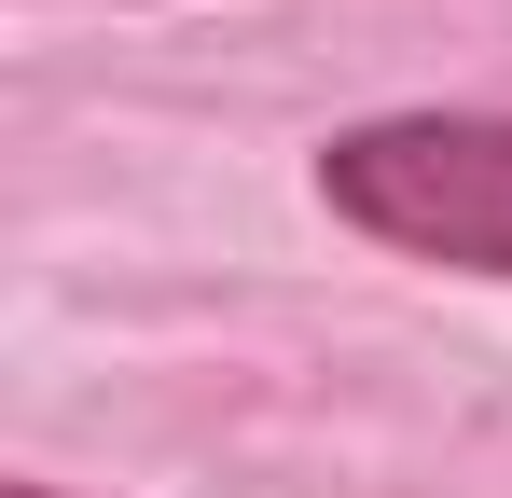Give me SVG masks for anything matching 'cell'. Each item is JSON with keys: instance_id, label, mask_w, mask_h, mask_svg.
<instances>
[{"instance_id": "cell-1", "label": "cell", "mask_w": 512, "mask_h": 498, "mask_svg": "<svg viewBox=\"0 0 512 498\" xmlns=\"http://www.w3.org/2000/svg\"><path fill=\"white\" fill-rule=\"evenodd\" d=\"M319 194L402 263L512 277V111H374L319 153Z\"/></svg>"}, {"instance_id": "cell-2", "label": "cell", "mask_w": 512, "mask_h": 498, "mask_svg": "<svg viewBox=\"0 0 512 498\" xmlns=\"http://www.w3.org/2000/svg\"><path fill=\"white\" fill-rule=\"evenodd\" d=\"M0 498H56V485H0Z\"/></svg>"}]
</instances>
